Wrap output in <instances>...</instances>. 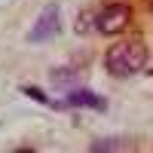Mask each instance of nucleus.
I'll list each match as a JSON object with an SVG mask.
<instances>
[{
  "label": "nucleus",
  "instance_id": "1",
  "mask_svg": "<svg viewBox=\"0 0 153 153\" xmlns=\"http://www.w3.org/2000/svg\"><path fill=\"white\" fill-rule=\"evenodd\" d=\"M107 71L113 76H132L138 74L144 65H147V49L144 43H135V40H126V43H117L107 52Z\"/></svg>",
  "mask_w": 153,
  "mask_h": 153
},
{
  "label": "nucleus",
  "instance_id": "2",
  "mask_svg": "<svg viewBox=\"0 0 153 153\" xmlns=\"http://www.w3.org/2000/svg\"><path fill=\"white\" fill-rule=\"evenodd\" d=\"M126 25H129V6L126 3H107L104 9L95 16V28L98 34H120Z\"/></svg>",
  "mask_w": 153,
  "mask_h": 153
},
{
  "label": "nucleus",
  "instance_id": "3",
  "mask_svg": "<svg viewBox=\"0 0 153 153\" xmlns=\"http://www.w3.org/2000/svg\"><path fill=\"white\" fill-rule=\"evenodd\" d=\"M61 31V22H58V6H49L40 22L34 25V31H31V43H40V40H49V37H55Z\"/></svg>",
  "mask_w": 153,
  "mask_h": 153
},
{
  "label": "nucleus",
  "instance_id": "4",
  "mask_svg": "<svg viewBox=\"0 0 153 153\" xmlns=\"http://www.w3.org/2000/svg\"><path fill=\"white\" fill-rule=\"evenodd\" d=\"M68 104L71 107H95V110H104V98H98L92 92H71L68 95Z\"/></svg>",
  "mask_w": 153,
  "mask_h": 153
},
{
  "label": "nucleus",
  "instance_id": "5",
  "mask_svg": "<svg viewBox=\"0 0 153 153\" xmlns=\"http://www.w3.org/2000/svg\"><path fill=\"white\" fill-rule=\"evenodd\" d=\"M120 147H126V141H101V144H95V150H120Z\"/></svg>",
  "mask_w": 153,
  "mask_h": 153
}]
</instances>
